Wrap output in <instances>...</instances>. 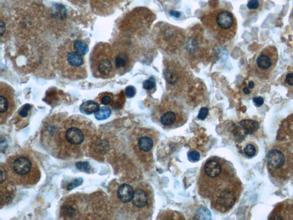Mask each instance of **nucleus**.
I'll list each match as a JSON object with an SVG mask.
<instances>
[{"instance_id": "obj_1", "label": "nucleus", "mask_w": 293, "mask_h": 220, "mask_svg": "<svg viewBox=\"0 0 293 220\" xmlns=\"http://www.w3.org/2000/svg\"><path fill=\"white\" fill-rule=\"evenodd\" d=\"M95 134L93 123L84 118L59 116L46 121L41 139L44 148L55 157L79 158L88 151Z\"/></svg>"}, {"instance_id": "obj_2", "label": "nucleus", "mask_w": 293, "mask_h": 220, "mask_svg": "<svg viewBox=\"0 0 293 220\" xmlns=\"http://www.w3.org/2000/svg\"><path fill=\"white\" fill-rule=\"evenodd\" d=\"M241 186L233 168L225 159L211 157L203 165L199 192L211 200L212 208L217 211L228 212L234 206L240 195Z\"/></svg>"}, {"instance_id": "obj_3", "label": "nucleus", "mask_w": 293, "mask_h": 220, "mask_svg": "<svg viewBox=\"0 0 293 220\" xmlns=\"http://www.w3.org/2000/svg\"><path fill=\"white\" fill-rule=\"evenodd\" d=\"M4 167L8 179L16 186L31 187L40 180V164L30 152H20L11 155Z\"/></svg>"}, {"instance_id": "obj_4", "label": "nucleus", "mask_w": 293, "mask_h": 220, "mask_svg": "<svg viewBox=\"0 0 293 220\" xmlns=\"http://www.w3.org/2000/svg\"><path fill=\"white\" fill-rule=\"evenodd\" d=\"M266 165L271 176L277 180L286 181L293 176V154L281 143L274 145L267 152Z\"/></svg>"}, {"instance_id": "obj_5", "label": "nucleus", "mask_w": 293, "mask_h": 220, "mask_svg": "<svg viewBox=\"0 0 293 220\" xmlns=\"http://www.w3.org/2000/svg\"><path fill=\"white\" fill-rule=\"evenodd\" d=\"M57 63L60 72L66 78L78 81L87 76L85 56L73 49L72 41H68L60 48Z\"/></svg>"}, {"instance_id": "obj_6", "label": "nucleus", "mask_w": 293, "mask_h": 220, "mask_svg": "<svg viewBox=\"0 0 293 220\" xmlns=\"http://www.w3.org/2000/svg\"><path fill=\"white\" fill-rule=\"evenodd\" d=\"M91 68L94 77L110 79L115 74L114 51L110 44L99 43L91 52Z\"/></svg>"}, {"instance_id": "obj_7", "label": "nucleus", "mask_w": 293, "mask_h": 220, "mask_svg": "<svg viewBox=\"0 0 293 220\" xmlns=\"http://www.w3.org/2000/svg\"><path fill=\"white\" fill-rule=\"evenodd\" d=\"M278 60V51L276 47L269 46L265 48L255 60V75L260 79L269 80L275 73Z\"/></svg>"}, {"instance_id": "obj_8", "label": "nucleus", "mask_w": 293, "mask_h": 220, "mask_svg": "<svg viewBox=\"0 0 293 220\" xmlns=\"http://www.w3.org/2000/svg\"><path fill=\"white\" fill-rule=\"evenodd\" d=\"M154 119L164 129L171 130L178 128L186 122V115L180 108L175 104L161 106Z\"/></svg>"}, {"instance_id": "obj_9", "label": "nucleus", "mask_w": 293, "mask_h": 220, "mask_svg": "<svg viewBox=\"0 0 293 220\" xmlns=\"http://www.w3.org/2000/svg\"><path fill=\"white\" fill-rule=\"evenodd\" d=\"M157 141L158 136L153 131L140 129L133 138V148L136 154L143 161L149 160Z\"/></svg>"}, {"instance_id": "obj_10", "label": "nucleus", "mask_w": 293, "mask_h": 220, "mask_svg": "<svg viewBox=\"0 0 293 220\" xmlns=\"http://www.w3.org/2000/svg\"><path fill=\"white\" fill-rule=\"evenodd\" d=\"M16 108L15 92L11 86L4 83L0 84V121L6 123Z\"/></svg>"}, {"instance_id": "obj_11", "label": "nucleus", "mask_w": 293, "mask_h": 220, "mask_svg": "<svg viewBox=\"0 0 293 220\" xmlns=\"http://www.w3.org/2000/svg\"><path fill=\"white\" fill-rule=\"evenodd\" d=\"M152 200V193L148 188L145 186H139L134 190L133 199L131 201L132 205L139 211L148 209L151 205Z\"/></svg>"}, {"instance_id": "obj_12", "label": "nucleus", "mask_w": 293, "mask_h": 220, "mask_svg": "<svg viewBox=\"0 0 293 220\" xmlns=\"http://www.w3.org/2000/svg\"><path fill=\"white\" fill-rule=\"evenodd\" d=\"M216 23L231 38L234 36L237 31V22L232 13L226 10L219 12L216 17Z\"/></svg>"}, {"instance_id": "obj_13", "label": "nucleus", "mask_w": 293, "mask_h": 220, "mask_svg": "<svg viewBox=\"0 0 293 220\" xmlns=\"http://www.w3.org/2000/svg\"><path fill=\"white\" fill-rule=\"evenodd\" d=\"M278 140L288 147L293 154V114L283 121L278 133Z\"/></svg>"}, {"instance_id": "obj_14", "label": "nucleus", "mask_w": 293, "mask_h": 220, "mask_svg": "<svg viewBox=\"0 0 293 220\" xmlns=\"http://www.w3.org/2000/svg\"><path fill=\"white\" fill-rule=\"evenodd\" d=\"M270 220L293 219V201L286 200L279 203L270 215Z\"/></svg>"}, {"instance_id": "obj_15", "label": "nucleus", "mask_w": 293, "mask_h": 220, "mask_svg": "<svg viewBox=\"0 0 293 220\" xmlns=\"http://www.w3.org/2000/svg\"><path fill=\"white\" fill-rule=\"evenodd\" d=\"M32 111V106L26 104L22 106L17 111L15 117V125L18 129H23L27 127L30 123Z\"/></svg>"}, {"instance_id": "obj_16", "label": "nucleus", "mask_w": 293, "mask_h": 220, "mask_svg": "<svg viewBox=\"0 0 293 220\" xmlns=\"http://www.w3.org/2000/svg\"><path fill=\"white\" fill-rule=\"evenodd\" d=\"M114 66L116 72L123 73L128 69L130 59L128 53L125 51L117 50L114 52Z\"/></svg>"}, {"instance_id": "obj_17", "label": "nucleus", "mask_w": 293, "mask_h": 220, "mask_svg": "<svg viewBox=\"0 0 293 220\" xmlns=\"http://www.w3.org/2000/svg\"><path fill=\"white\" fill-rule=\"evenodd\" d=\"M117 194L121 202L128 203L131 202L133 194H134V189L130 185L123 184L117 189Z\"/></svg>"}, {"instance_id": "obj_18", "label": "nucleus", "mask_w": 293, "mask_h": 220, "mask_svg": "<svg viewBox=\"0 0 293 220\" xmlns=\"http://www.w3.org/2000/svg\"><path fill=\"white\" fill-rule=\"evenodd\" d=\"M100 108L99 104L97 102L88 101L81 104L80 110L82 114L90 115L97 112Z\"/></svg>"}, {"instance_id": "obj_19", "label": "nucleus", "mask_w": 293, "mask_h": 220, "mask_svg": "<svg viewBox=\"0 0 293 220\" xmlns=\"http://www.w3.org/2000/svg\"><path fill=\"white\" fill-rule=\"evenodd\" d=\"M240 124L244 133L247 135H252L256 133L260 127L259 123L257 121L251 119L242 120Z\"/></svg>"}, {"instance_id": "obj_20", "label": "nucleus", "mask_w": 293, "mask_h": 220, "mask_svg": "<svg viewBox=\"0 0 293 220\" xmlns=\"http://www.w3.org/2000/svg\"><path fill=\"white\" fill-rule=\"evenodd\" d=\"M72 46L76 52L81 53V55L85 56L89 51V48L87 44L81 40H77L72 41Z\"/></svg>"}, {"instance_id": "obj_21", "label": "nucleus", "mask_w": 293, "mask_h": 220, "mask_svg": "<svg viewBox=\"0 0 293 220\" xmlns=\"http://www.w3.org/2000/svg\"><path fill=\"white\" fill-rule=\"evenodd\" d=\"M263 2L262 0H249L247 3V8L252 14H257L262 8Z\"/></svg>"}, {"instance_id": "obj_22", "label": "nucleus", "mask_w": 293, "mask_h": 220, "mask_svg": "<svg viewBox=\"0 0 293 220\" xmlns=\"http://www.w3.org/2000/svg\"><path fill=\"white\" fill-rule=\"evenodd\" d=\"M111 110L110 108L104 106L99 108L97 112L95 113V117L98 120L107 119L111 116Z\"/></svg>"}, {"instance_id": "obj_23", "label": "nucleus", "mask_w": 293, "mask_h": 220, "mask_svg": "<svg viewBox=\"0 0 293 220\" xmlns=\"http://www.w3.org/2000/svg\"><path fill=\"white\" fill-rule=\"evenodd\" d=\"M99 101L100 103L102 104L105 105V106L111 105L114 102L113 95V94L109 93V92H104V93L100 94Z\"/></svg>"}, {"instance_id": "obj_24", "label": "nucleus", "mask_w": 293, "mask_h": 220, "mask_svg": "<svg viewBox=\"0 0 293 220\" xmlns=\"http://www.w3.org/2000/svg\"><path fill=\"white\" fill-rule=\"evenodd\" d=\"M244 154L248 157H253L257 154L256 145L253 143H248L244 148Z\"/></svg>"}, {"instance_id": "obj_25", "label": "nucleus", "mask_w": 293, "mask_h": 220, "mask_svg": "<svg viewBox=\"0 0 293 220\" xmlns=\"http://www.w3.org/2000/svg\"><path fill=\"white\" fill-rule=\"evenodd\" d=\"M284 85L288 87H293V72L289 71L284 76L283 79Z\"/></svg>"}, {"instance_id": "obj_26", "label": "nucleus", "mask_w": 293, "mask_h": 220, "mask_svg": "<svg viewBox=\"0 0 293 220\" xmlns=\"http://www.w3.org/2000/svg\"><path fill=\"white\" fill-rule=\"evenodd\" d=\"M143 88L146 90H151L154 88L156 85L155 80L153 78H150L143 82Z\"/></svg>"}, {"instance_id": "obj_27", "label": "nucleus", "mask_w": 293, "mask_h": 220, "mask_svg": "<svg viewBox=\"0 0 293 220\" xmlns=\"http://www.w3.org/2000/svg\"><path fill=\"white\" fill-rule=\"evenodd\" d=\"M78 169L85 172H89L91 170V166L87 162H79L76 164Z\"/></svg>"}, {"instance_id": "obj_28", "label": "nucleus", "mask_w": 293, "mask_h": 220, "mask_svg": "<svg viewBox=\"0 0 293 220\" xmlns=\"http://www.w3.org/2000/svg\"><path fill=\"white\" fill-rule=\"evenodd\" d=\"M166 75V79L167 80V82L169 83V84H174V83H176L177 79V75L175 72L173 71H168L167 73H165Z\"/></svg>"}, {"instance_id": "obj_29", "label": "nucleus", "mask_w": 293, "mask_h": 220, "mask_svg": "<svg viewBox=\"0 0 293 220\" xmlns=\"http://www.w3.org/2000/svg\"><path fill=\"white\" fill-rule=\"evenodd\" d=\"M82 182H83V180L82 178H77V179H75L71 182L69 184H68L67 187L68 190H72L74 189V188L78 187L81 185L82 184Z\"/></svg>"}, {"instance_id": "obj_30", "label": "nucleus", "mask_w": 293, "mask_h": 220, "mask_svg": "<svg viewBox=\"0 0 293 220\" xmlns=\"http://www.w3.org/2000/svg\"><path fill=\"white\" fill-rule=\"evenodd\" d=\"M187 156L189 160L193 162L198 161L200 159L199 152L196 151L189 152Z\"/></svg>"}, {"instance_id": "obj_31", "label": "nucleus", "mask_w": 293, "mask_h": 220, "mask_svg": "<svg viewBox=\"0 0 293 220\" xmlns=\"http://www.w3.org/2000/svg\"><path fill=\"white\" fill-rule=\"evenodd\" d=\"M209 109L207 107H203L200 110L198 116H197V118L200 120H204L206 119L207 116H208Z\"/></svg>"}, {"instance_id": "obj_32", "label": "nucleus", "mask_w": 293, "mask_h": 220, "mask_svg": "<svg viewBox=\"0 0 293 220\" xmlns=\"http://www.w3.org/2000/svg\"><path fill=\"white\" fill-rule=\"evenodd\" d=\"M126 96L128 98H133L136 94V90L133 86H129L125 90Z\"/></svg>"}, {"instance_id": "obj_33", "label": "nucleus", "mask_w": 293, "mask_h": 220, "mask_svg": "<svg viewBox=\"0 0 293 220\" xmlns=\"http://www.w3.org/2000/svg\"><path fill=\"white\" fill-rule=\"evenodd\" d=\"M253 102L257 107L262 106L264 103V100L262 97H255L253 98Z\"/></svg>"}, {"instance_id": "obj_34", "label": "nucleus", "mask_w": 293, "mask_h": 220, "mask_svg": "<svg viewBox=\"0 0 293 220\" xmlns=\"http://www.w3.org/2000/svg\"><path fill=\"white\" fill-rule=\"evenodd\" d=\"M170 14L171 16L175 18H179L180 17V12L178 11H171Z\"/></svg>"}, {"instance_id": "obj_35", "label": "nucleus", "mask_w": 293, "mask_h": 220, "mask_svg": "<svg viewBox=\"0 0 293 220\" xmlns=\"http://www.w3.org/2000/svg\"><path fill=\"white\" fill-rule=\"evenodd\" d=\"M5 33V25L3 21H1V36H2L3 34Z\"/></svg>"}, {"instance_id": "obj_36", "label": "nucleus", "mask_w": 293, "mask_h": 220, "mask_svg": "<svg viewBox=\"0 0 293 220\" xmlns=\"http://www.w3.org/2000/svg\"><path fill=\"white\" fill-rule=\"evenodd\" d=\"M291 22L292 27L293 28V9L291 15Z\"/></svg>"}]
</instances>
